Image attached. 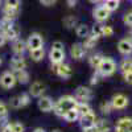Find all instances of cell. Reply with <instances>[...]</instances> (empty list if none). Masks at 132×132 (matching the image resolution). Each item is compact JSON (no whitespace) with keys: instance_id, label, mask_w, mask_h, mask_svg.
<instances>
[{"instance_id":"obj_50","label":"cell","mask_w":132,"mask_h":132,"mask_svg":"<svg viewBox=\"0 0 132 132\" xmlns=\"http://www.w3.org/2000/svg\"><path fill=\"white\" fill-rule=\"evenodd\" d=\"M52 132H62V131H61V129H53Z\"/></svg>"},{"instance_id":"obj_17","label":"cell","mask_w":132,"mask_h":132,"mask_svg":"<svg viewBox=\"0 0 132 132\" xmlns=\"http://www.w3.org/2000/svg\"><path fill=\"white\" fill-rule=\"evenodd\" d=\"M27 68V62L24 60L23 56H16L11 60V69H12L13 73L20 71V70H24Z\"/></svg>"},{"instance_id":"obj_33","label":"cell","mask_w":132,"mask_h":132,"mask_svg":"<svg viewBox=\"0 0 132 132\" xmlns=\"http://www.w3.org/2000/svg\"><path fill=\"white\" fill-rule=\"evenodd\" d=\"M99 108H101V111L103 114H110L114 110L112 104H111V101H104L103 103H101V106H99Z\"/></svg>"},{"instance_id":"obj_49","label":"cell","mask_w":132,"mask_h":132,"mask_svg":"<svg viewBox=\"0 0 132 132\" xmlns=\"http://www.w3.org/2000/svg\"><path fill=\"white\" fill-rule=\"evenodd\" d=\"M3 3H4L3 0H0V8H3Z\"/></svg>"},{"instance_id":"obj_48","label":"cell","mask_w":132,"mask_h":132,"mask_svg":"<svg viewBox=\"0 0 132 132\" xmlns=\"http://www.w3.org/2000/svg\"><path fill=\"white\" fill-rule=\"evenodd\" d=\"M90 3H93V4H95V3H99V2H102V0H89Z\"/></svg>"},{"instance_id":"obj_38","label":"cell","mask_w":132,"mask_h":132,"mask_svg":"<svg viewBox=\"0 0 132 132\" xmlns=\"http://www.w3.org/2000/svg\"><path fill=\"white\" fill-rule=\"evenodd\" d=\"M112 35H114V29H112V27L103 25V37H111Z\"/></svg>"},{"instance_id":"obj_29","label":"cell","mask_w":132,"mask_h":132,"mask_svg":"<svg viewBox=\"0 0 132 132\" xmlns=\"http://www.w3.org/2000/svg\"><path fill=\"white\" fill-rule=\"evenodd\" d=\"M62 24H63V27H65V28L71 29V28L77 27V24H78V20H77V17H75V16H71V15H69V16H66V17L63 19Z\"/></svg>"},{"instance_id":"obj_1","label":"cell","mask_w":132,"mask_h":132,"mask_svg":"<svg viewBox=\"0 0 132 132\" xmlns=\"http://www.w3.org/2000/svg\"><path fill=\"white\" fill-rule=\"evenodd\" d=\"M77 103H78V101H77V98L74 95H63L58 99L57 102H54L53 112L57 116L62 118L65 115V112H68L69 110L75 108Z\"/></svg>"},{"instance_id":"obj_37","label":"cell","mask_w":132,"mask_h":132,"mask_svg":"<svg viewBox=\"0 0 132 132\" xmlns=\"http://www.w3.org/2000/svg\"><path fill=\"white\" fill-rule=\"evenodd\" d=\"M24 131H25L24 124H21V123H19V122L12 123V132H24Z\"/></svg>"},{"instance_id":"obj_19","label":"cell","mask_w":132,"mask_h":132,"mask_svg":"<svg viewBox=\"0 0 132 132\" xmlns=\"http://www.w3.org/2000/svg\"><path fill=\"white\" fill-rule=\"evenodd\" d=\"M27 50V42L21 38H17L12 41V52L15 53V56H23Z\"/></svg>"},{"instance_id":"obj_21","label":"cell","mask_w":132,"mask_h":132,"mask_svg":"<svg viewBox=\"0 0 132 132\" xmlns=\"http://www.w3.org/2000/svg\"><path fill=\"white\" fill-rule=\"evenodd\" d=\"M94 127H95L96 132H110V131H111L110 122H108V120H104V119H96Z\"/></svg>"},{"instance_id":"obj_46","label":"cell","mask_w":132,"mask_h":132,"mask_svg":"<svg viewBox=\"0 0 132 132\" xmlns=\"http://www.w3.org/2000/svg\"><path fill=\"white\" fill-rule=\"evenodd\" d=\"M82 132H96L95 131V127H87V128H82Z\"/></svg>"},{"instance_id":"obj_34","label":"cell","mask_w":132,"mask_h":132,"mask_svg":"<svg viewBox=\"0 0 132 132\" xmlns=\"http://www.w3.org/2000/svg\"><path fill=\"white\" fill-rule=\"evenodd\" d=\"M8 118V107L4 102H0V120H7Z\"/></svg>"},{"instance_id":"obj_44","label":"cell","mask_w":132,"mask_h":132,"mask_svg":"<svg viewBox=\"0 0 132 132\" xmlns=\"http://www.w3.org/2000/svg\"><path fill=\"white\" fill-rule=\"evenodd\" d=\"M7 42V40H5V37H4V35H3V33L2 32H0V46H3L4 45V44Z\"/></svg>"},{"instance_id":"obj_30","label":"cell","mask_w":132,"mask_h":132,"mask_svg":"<svg viewBox=\"0 0 132 132\" xmlns=\"http://www.w3.org/2000/svg\"><path fill=\"white\" fill-rule=\"evenodd\" d=\"M75 110L78 111V114L81 116V115H85L87 112H90L91 111V107L89 106V103H87V102H79L78 101V103H77V106H75Z\"/></svg>"},{"instance_id":"obj_18","label":"cell","mask_w":132,"mask_h":132,"mask_svg":"<svg viewBox=\"0 0 132 132\" xmlns=\"http://www.w3.org/2000/svg\"><path fill=\"white\" fill-rule=\"evenodd\" d=\"M2 33L4 35V37H5L7 41H15V40H17L19 36H20V29H19L17 25L12 24L9 28H7V29H5L4 32H2Z\"/></svg>"},{"instance_id":"obj_24","label":"cell","mask_w":132,"mask_h":132,"mask_svg":"<svg viewBox=\"0 0 132 132\" xmlns=\"http://www.w3.org/2000/svg\"><path fill=\"white\" fill-rule=\"evenodd\" d=\"M119 70L122 74L132 73V60L131 58H124L119 65Z\"/></svg>"},{"instance_id":"obj_40","label":"cell","mask_w":132,"mask_h":132,"mask_svg":"<svg viewBox=\"0 0 132 132\" xmlns=\"http://www.w3.org/2000/svg\"><path fill=\"white\" fill-rule=\"evenodd\" d=\"M52 48H53V49H58V50H65V49H63L65 46H63V44H62L61 41H54V42L52 44Z\"/></svg>"},{"instance_id":"obj_45","label":"cell","mask_w":132,"mask_h":132,"mask_svg":"<svg viewBox=\"0 0 132 132\" xmlns=\"http://www.w3.org/2000/svg\"><path fill=\"white\" fill-rule=\"evenodd\" d=\"M66 3H68V5H69L70 8H73V7L77 5V0H66Z\"/></svg>"},{"instance_id":"obj_26","label":"cell","mask_w":132,"mask_h":132,"mask_svg":"<svg viewBox=\"0 0 132 132\" xmlns=\"http://www.w3.org/2000/svg\"><path fill=\"white\" fill-rule=\"evenodd\" d=\"M75 33H77V36L81 37V38H85L90 35V29L89 27H87L86 24H79V25H77L75 28Z\"/></svg>"},{"instance_id":"obj_39","label":"cell","mask_w":132,"mask_h":132,"mask_svg":"<svg viewBox=\"0 0 132 132\" xmlns=\"http://www.w3.org/2000/svg\"><path fill=\"white\" fill-rule=\"evenodd\" d=\"M38 2H40V4H42L44 7H52V5L56 4L57 0H38Z\"/></svg>"},{"instance_id":"obj_2","label":"cell","mask_w":132,"mask_h":132,"mask_svg":"<svg viewBox=\"0 0 132 132\" xmlns=\"http://www.w3.org/2000/svg\"><path fill=\"white\" fill-rule=\"evenodd\" d=\"M96 71L101 74V77H110L116 71V63L112 58H108V57H103L102 62L99 63Z\"/></svg>"},{"instance_id":"obj_41","label":"cell","mask_w":132,"mask_h":132,"mask_svg":"<svg viewBox=\"0 0 132 132\" xmlns=\"http://www.w3.org/2000/svg\"><path fill=\"white\" fill-rule=\"evenodd\" d=\"M0 132H12V123H4V126L2 127Z\"/></svg>"},{"instance_id":"obj_14","label":"cell","mask_w":132,"mask_h":132,"mask_svg":"<svg viewBox=\"0 0 132 132\" xmlns=\"http://www.w3.org/2000/svg\"><path fill=\"white\" fill-rule=\"evenodd\" d=\"M118 50L122 56H129L132 54V40L131 38H123L118 42Z\"/></svg>"},{"instance_id":"obj_16","label":"cell","mask_w":132,"mask_h":132,"mask_svg":"<svg viewBox=\"0 0 132 132\" xmlns=\"http://www.w3.org/2000/svg\"><path fill=\"white\" fill-rule=\"evenodd\" d=\"M49 60L53 65H57L65 61V50H58V49H53L50 48L49 50Z\"/></svg>"},{"instance_id":"obj_28","label":"cell","mask_w":132,"mask_h":132,"mask_svg":"<svg viewBox=\"0 0 132 132\" xmlns=\"http://www.w3.org/2000/svg\"><path fill=\"white\" fill-rule=\"evenodd\" d=\"M102 60H103L102 54L101 53H95V54H93V56H90L89 63H90V66L93 69H98V66H99V63L102 62Z\"/></svg>"},{"instance_id":"obj_13","label":"cell","mask_w":132,"mask_h":132,"mask_svg":"<svg viewBox=\"0 0 132 132\" xmlns=\"http://www.w3.org/2000/svg\"><path fill=\"white\" fill-rule=\"evenodd\" d=\"M45 90H46L45 85H44L42 82H40V81H36V82H33L29 87V95L33 96V98H40V96L44 95Z\"/></svg>"},{"instance_id":"obj_11","label":"cell","mask_w":132,"mask_h":132,"mask_svg":"<svg viewBox=\"0 0 132 132\" xmlns=\"http://www.w3.org/2000/svg\"><path fill=\"white\" fill-rule=\"evenodd\" d=\"M114 110H124L128 106V98L124 94H115L111 99Z\"/></svg>"},{"instance_id":"obj_20","label":"cell","mask_w":132,"mask_h":132,"mask_svg":"<svg viewBox=\"0 0 132 132\" xmlns=\"http://www.w3.org/2000/svg\"><path fill=\"white\" fill-rule=\"evenodd\" d=\"M2 11H3V19H7L9 21H15L20 13V8H11L5 5H3Z\"/></svg>"},{"instance_id":"obj_32","label":"cell","mask_w":132,"mask_h":132,"mask_svg":"<svg viewBox=\"0 0 132 132\" xmlns=\"http://www.w3.org/2000/svg\"><path fill=\"white\" fill-rule=\"evenodd\" d=\"M90 35H91V36H94V37H96V38L103 37V25H101V24L94 25V27H93V29L90 30Z\"/></svg>"},{"instance_id":"obj_8","label":"cell","mask_w":132,"mask_h":132,"mask_svg":"<svg viewBox=\"0 0 132 132\" xmlns=\"http://www.w3.org/2000/svg\"><path fill=\"white\" fill-rule=\"evenodd\" d=\"M44 46V40L40 33H32L27 40V49L33 50V49H38Z\"/></svg>"},{"instance_id":"obj_31","label":"cell","mask_w":132,"mask_h":132,"mask_svg":"<svg viewBox=\"0 0 132 132\" xmlns=\"http://www.w3.org/2000/svg\"><path fill=\"white\" fill-rule=\"evenodd\" d=\"M119 2L120 0H103V5L110 11V12H114L119 8Z\"/></svg>"},{"instance_id":"obj_23","label":"cell","mask_w":132,"mask_h":132,"mask_svg":"<svg viewBox=\"0 0 132 132\" xmlns=\"http://www.w3.org/2000/svg\"><path fill=\"white\" fill-rule=\"evenodd\" d=\"M68 123H74V122H78V119H79V114L78 111H77L75 108L73 110H69L68 112H65V115L62 116Z\"/></svg>"},{"instance_id":"obj_12","label":"cell","mask_w":132,"mask_h":132,"mask_svg":"<svg viewBox=\"0 0 132 132\" xmlns=\"http://www.w3.org/2000/svg\"><path fill=\"white\" fill-rule=\"evenodd\" d=\"M85 54H86V49L83 48L82 44L77 42V44H73V45H71V48H70V56H71L73 60L81 61V60H83Z\"/></svg>"},{"instance_id":"obj_6","label":"cell","mask_w":132,"mask_h":132,"mask_svg":"<svg viewBox=\"0 0 132 132\" xmlns=\"http://www.w3.org/2000/svg\"><path fill=\"white\" fill-rule=\"evenodd\" d=\"M54 73L62 79H69L71 77V74H73V70H71V68L68 63L61 62V63L54 65Z\"/></svg>"},{"instance_id":"obj_15","label":"cell","mask_w":132,"mask_h":132,"mask_svg":"<svg viewBox=\"0 0 132 132\" xmlns=\"http://www.w3.org/2000/svg\"><path fill=\"white\" fill-rule=\"evenodd\" d=\"M78 122H79V124H81L82 128L93 127L95 124V122H96V116H95V114L93 111H90V112H87L85 115H81L79 119H78Z\"/></svg>"},{"instance_id":"obj_5","label":"cell","mask_w":132,"mask_h":132,"mask_svg":"<svg viewBox=\"0 0 132 132\" xmlns=\"http://www.w3.org/2000/svg\"><path fill=\"white\" fill-rule=\"evenodd\" d=\"M74 96L77 98V101H79V102H89L93 98V91H91L90 87L78 86L74 91Z\"/></svg>"},{"instance_id":"obj_3","label":"cell","mask_w":132,"mask_h":132,"mask_svg":"<svg viewBox=\"0 0 132 132\" xmlns=\"http://www.w3.org/2000/svg\"><path fill=\"white\" fill-rule=\"evenodd\" d=\"M30 102V95L29 93H23V94H20V95H16L13 98H11V101H9V106L15 108V110H19V108H23L25 106H28Z\"/></svg>"},{"instance_id":"obj_51","label":"cell","mask_w":132,"mask_h":132,"mask_svg":"<svg viewBox=\"0 0 132 132\" xmlns=\"http://www.w3.org/2000/svg\"><path fill=\"white\" fill-rule=\"evenodd\" d=\"M3 63V60H2V57H0V65H2Z\"/></svg>"},{"instance_id":"obj_10","label":"cell","mask_w":132,"mask_h":132,"mask_svg":"<svg viewBox=\"0 0 132 132\" xmlns=\"http://www.w3.org/2000/svg\"><path fill=\"white\" fill-rule=\"evenodd\" d=\"M37 107L40 108V111L42 112H50L53 111V107H54V102L50 96H40L38 101H37Z\"/></svg>"},{"instance_id":"obj_7","label":"cell","mask_w":132,"mask_h":132,"mask_svg":"<svg viewBox=\"0 0 132 132\" xmlns=\"http://www.w3.org/2000/svg\"><path fill=\"white\" fill-rule=\"evenodd\" d=\"M110 15H111V12L102 4V5H98L93 9V17L95 21H98V23H103V21H106Z\"/></svg>"},{"instance_id":"obj_36","label":"cell","mask_w":132,"mask_h":132,"mask_svg":"<svg viewBox=\"0 0 132 132\" xmlns=\"http://www.w3.org/2000/svg\"><path fill=\"white\" fill-rule=\"evenodd\" d=\"M123 23L128 27H132V11H129L123 16Z\"/></svg>"},{"instance_id":"obj_35","label":"cell","mask_w":132,"mask_h":132,"mask_svg":"<svg viewBox=\"0 0 132 132\" xmlns=\"http://www.w3.org/2000/svg\"><path fill=\"white\" fill-rule=\"evenodd\" d=\"M21 0H4V5L11 8H20Z\"/></svg>"},{"instance_id":"obj_42","label":"cell","mask_w":132,"mask_h":132,"mask_svg":"<svg viewBox=\"0 0 132 132\" xmlns=\"http://www.w3.org/2000/svg\"><path fill=\"white\" fill-rule=\"evenodd\" d=\"M99 78H101V74H99V73L96 71V73H95V74H94V75L91 77V79H90V83H91V85H96V83L99 82Z\"/></svg>"},{"instance_id":"obj_27","label":"cell","mask_w":132,"mask_h":132,"mask_svg":"<svg viewBox=\"0 0 132 132\" xmlns=\"http://www.w3.org/2000/svg\"><path fill=\"white\" fill-rule=\"evenodd\" d=\"M15 75H16L17 82L21 83V85H25V83L29 82V74H28V71L25 69L24 70H20V71H16Z\"/></svg>"},{"instance_id":"obj_43","label":"cell","mask_w":132,"mask_h":132,"mask_svg":"<svg viewBox=\"0 0 132 132\" xmlns=\"http://www.w3.org/2000/svg\"><path fill=\"white\" fill-rule=\"evenodd\" d=\"M123 78H124V81H126L128 85H132V73L123 74Z\"/></svg>"},{"instance_id":"obj_25","label":"cell","mask_w":132,"mask_h":132,"mask_svg":"<svg viewBox=\"0 0 132 132\" xmlns=\"http://www.w3.org/2000/svg\"><path fill=\"white\" fill-rule=\"evenodd\" d=\"M96 42H98V38L94 37V36H91V35H89L87 37H85V41L82 42V45H83V48L86 50H91V49L95 48Z\"/></svg>"},{"instance_id":"obj_9","label":"cell","mask_w":132,"mask_h":132,"mask_svg":"<svg viewBox=\"0 0 132 132\" xmlns=\"http://www.w3.org/2000/svg\"><path fill=\"white\" fill-rule=\"evenodd\" d=\"M115 132H132V118L128 116L120 118L116 122Z\"/></svg>"},{"instance_id":"obj_4","label":"cell","mask_w":132,"mask_h":132,"mask_svg":"<svg viewBox=\"0 0 132 132\" xmlns=\"http://www.w3.org/2000/svg\"><path fill=\"white\" fill-rule=\"evenodd\" d=\"M16 82H17V79H16V75L13 71H4L0 75V86L5 90L12 89L16 85Z\"/></svg>"},{"instance_id":"obj_47","label":"cell","mask_w":132,"mask_h":132,"mask_svg":"<svg viewBox=\"0 0 132 132\" xmlns=\"http://www.w3.org/2000/svg\"><path fill=\"white\" fill-rule=\"evenodd\" d=\"M32 132H46V131L44 129V128H41V127H37V128H35V129H33Z\"/></svg>"},{"instance_id":"obj_22","label":"cell","mask_w":132,"mask_h":132,"mask_svg":"<svg viewBox=\"0 0 132 132\" xmlns=\"http://www.w3.org/2000/svg\"><path fill=\"white\" fill-rule=\"evenodd\" d=\"M29 57L32 61L35 62H40L44 60V57H45V49L42 48H38V49H33V50H29Z\"/></svg>"},{"instance_id":"obj_52","label":"cell","mask_w":132,"mask_h":132,"mask_svg":"<svg viewBox=\"0 0 132 132\" xmlns=\"http://www.w3.org/2000/svg\"><path fill=\"white\" fill-rule=\"evenodd\" d=\"M131 40H132V35H131Z\"/></svg>"}]
</instances>
